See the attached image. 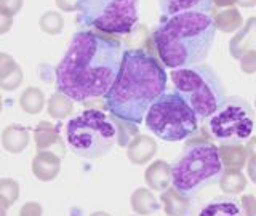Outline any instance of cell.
Wrapping results in <instances>:
<instances>
[{
  "instance_id": "obj_1",
  "label": "cell",
  "mask_w": 256,
  "mask_h": 216,
  "mask_svg": "<svg viewBox=\"0 0 256 216\" xmlns=\"http://www.w3.org/2000/svg\"><path fill=\"white\" fill-rule=\"evenodd\" d=\"M122 54V45L108 34L77 32L56 66V88L80 102L104 96L117 77Z\"/></svg>"
},
{
  "instance_id": "obj_2",
  "label": "cell",
  "mask_w": 256,
  "mask_h": 216,
  "mask_svg": "<svg viewBox=\"0 0 256 216\" xmlns=\"http://www.w3.org/2000/svg\"><path fill=\"white\" fill-rule=\"evenodd\" d=\"M165 88L166 72L162 61L142 50H126L114 84L104 94L106 108L114 117L138 125Z\"/></svg>"
},
{
  "instance_id": "obj_3",
  "label": "cell",
  "mask_w": 256,
  "mask_h": 216,
  "mask_svg": "<svg viewBox=\"0 0 256 216\" xmlns=\"http://www.w3.org/2000/svg\"><path fill=\"white\" fill-rule=\"evenodd\" d=\"M216 36L210 14L180 13L164 21L152 34L158 60L166 68H190L206 60Z\"/></svg>"
},
{
  "instance_id": "obj_4",
  "label": "cell",
  "mask_w": 256,
  "mask_h": 216,
  "mask_svg": "<svg viewBox=\"0 0 256 216\" xmlns=\"http://www.w3.org/2000/svg\"><path fill=\"white\" fill-rule=\"evenodd\" d=\"M224 172L218 146L208 141H192L172 166V188L180 194L192 197L218 182Z\"/></svg>"
},
{
  "instance_id": "obj_5",
  "label": "cell",
  "mask_w": 256,
  "mask_h": 216,
  "mask_svg": "<svg viewBox=\"0 0 256 216\" xmlns=\"http://www.w3.org/2000/svg\"><path fill=\"white\" fill-rule=\"evenodd\" d=\"M173 85L197 118L212 117L226 101V93L218 74L206 64L173 69L170 74Z\"/></svg>"
},
{
  "instance_id": "obj_6",
  "label": "cell",
  "mask_w": 256,
  "mask_h": 216,
  "mask_svg": "<svg viewBox=\"0 0 256 216\" xmlns=\"http://www.w3.org/2000/svg\"><path fill=\"white\" fill-rule=\"evenodd\" d=\"M68 144L76 156L100 158L117 142V126L112 117L101 110L88 109L69 120L66 126Z\"/></svg>"
},
{
  "instance_id": "obj_7",
  "label": "cell",
  "mask_w": 256,
  "mask_h": 216,
  "mask_svg": "<svg viewBox=\"0 0 256 216\" xmlns=\"http://www.w3.org/2000/svg\"><path fill=\"white\" fill-rule=\"evenodd\" d=\"M146 126L162 141H182L198 128L197 116L178 93H164L150 104Z\"/></svg>"
},
{
  "instance_id": "obj_8",
  "label": "cell",
  "mask_w": 256,
  "mask_h": 216,
  "mask_svg": "<svg viewBox=\"0 0 256 216\" xmlns=\"http://www.w3.org/2000/svg\"><path fill=\"white\" fill-rule=\"evenodd\" d=\"M140 0H82L78 21L108 36H124L138 22Z\"/></svg>"
},
{
  "instance_id": "obj_9",
  "label": "cell",
  "mask_w": 256,
  "mask_h": 216,
  "mask_svg": "<svg viewBox=\"0 0 256 216\" xmlns=\"http://www.w3.org/2000/svg\"><path fill=\"white\" fill-rule=\"evenodd\" d=\"M253 109L244 98L230 96L210 117V133L221 142H242L253 132Z\"/></svg>"
},
{
  "instance_id": "obj_10",
  "label": "cell",
  "mask_w": 256,
  "mask_h": 216,
  "mask_svg": "<svg viewBox=\"0 0 256 216\" xmlns=\"http://www.w3.org/2000/svg\"><path fill=\"white\" fill-rule=\"evenodd\" d=\"M229 52L234 60L240 62V69L245 74L256 72V18L246 20L236 36L230 38Z\"/></svg>"
},
{
  "instance_id": "obj_11",
  "label": "cell",
  "mask_w": 256,
  "mask_h": 216,
  "mask_svg": "<svg viewBox=\"0 0 256 216\" xmlns=\"http://www.w3.org/2000/svg\"><path fill=\"white\" fill-rule=\"evenodd\" d=\"M160 12L165 18L180 13H205L213 12V0H157Z\"/></svg>"
},
{
  "instance_id": "obj_12",
  "label": "cell",
  "mask_w": 256,
  "mask_h": 216,
  "mask_svg": "<svg viewBox=\"0 0 256 216\" xmlns=\"http://www.w3.org/2000/svg\"><path fill=\"white\" fill-rule=\"evenodd\" d=\"M61 172V157L53 150H38L32 160V173L42 182L54 180Z\"/></svg>"
},
{
  "instance_id": "obj_13",
  "label": "cell",
  "mask_w": 256,
  "mask_h": 216,
  "mask_svg": "<svg viewBox=\"0 0 256 216\" xmlns=\"http://www.w3.org/2000/svg\"><path fill=\"white\" fill-rule=\"evenodd\" d=\"M157 142L146 134H136L126 146V157L134 165H144L156 156Z\"/></svg>"
},
{
  "instance_id": "obj_14",
  "label": "cell",
  "mask_w": 256,
  "mask_h": 216,
  "mask_svg": "<svg viewBox=\"0 0 256 216\" xmlns=\"http://www.w3.org/2000/svg\"><path fill=\"white\" fill-rule=\"evenodd\" d=\"M22 70L20 64L8 53H0V90L13 92L22 84Z\"/></svg>"
},
{
  "instance_id": "obj_15",
  "label": "cell",
  "mask_w": 256,
  "mask_h": 216,
  "mask_svg": "<svg viewBox=\"0 0 256 216\" xmlns=\"http://www.w3.org/2000/svg\"><path fill=\"white\" fill-rule=\"evenodd\" d=\"M144 181L149 189L162 192L172 184V166L165 160H156L152 162L144 173Z\"/></svg>"
},
{
  "instance_id": "obj_16",
  "label": "cell",
  "mask_w": 256,
  "mask_h": 216,
  "mask_svg": "<svg viewBox=\"0 0 256 216\" xmlns=\"http://www.w3.org/2000/svg\"><path fill=\"white\" fill-rule=\"evenodd\" d=\"M224 170H242L246 165V150L242 142H222L218 148Z\"/></svg>"
},
{
  "instance_id": "obj_17",
  "label": "cell",
  "mask_w": 256,
  "mask_h": 216,
  "mask_svg": "<svg viewBox=\"0 0 256 216\" xmlns=\"http://www.w3.org/2000/svg\"><path fill=\"white\" fill-rule=\"evenodd\" d=\"M4 149L10 154H21L29 144V132L22 125H8L2 132Z\"/></svg>"
},
{
  "instance_id": "obj_18",
  "label": "cell",
  "mask_w": 256,
  "mask_h": 216,
  "mask_svg": "<svg viewBox=\"0 0 256 216\" xmlns=\"http://www.w3.org/2000/svg\"><path fill=\"white\" fill-rule=\"evenodd\" d=\"M164 210L168 216H188L190 213L189 197L180 194L174 188H166L160 194Z\"/></svg>"
},
{
  "instance_id": "obj_19",
  "label": "cell",
  "mask_w": 256,
  "mask_h": 216,
  "mask_svg": "<svg viewBox=\"0 0 256 216\" xmlns=\"http://www.w3.org/2000/svg\"><path fill=\"white\" fill-rule=\"evenodd\" d=\"M130 205H132V210L136 214H141V216H149L152 213H156L160 208L156 196L146 188H140L133 192L130 197Z\"/></svg>"
},
{
  "instance_id": "obj_20",
  "label": "cell",
  "mask_w": 256,
  "mask_h": 216,
  "mask_svg": "<svg viewBox=\"0 0 256 216\" xmlns=\"http://www.w3.org/2000/svg\"><path fill=\"white\" fill-rule=\"evenodd\" d=\"M213 21H214L216 29L226 32V34H229V32H237L240 28L244 26L242 14H240V12L234 6L222 8V10H220V12H214Z\"/></svg>"
},
{
  "instance_id": "obj_21",
  "label": "cell",
  "mask_w": 256,
  "mask_h": 216,
  "mask_svg": "<svg viewBox=\"0 0 256 216\" xmlns=\"http://www.w3.org/2000/svg\"><path fill=\"white\" fill-rule=\"evenodd\" d=\"M34 142L38 150H48L54 148L56 144H61L58 128L46 120L40 122L34 130Z\"/></svg>"
},
{
  "instance_id": "obj_22",
  "label": "cell",
  "mask_w": 256,
  "mask_h": 216,
  "mask_svg": "<svg viewBox=\"0 0 256 216\" xmlns=\"http://www.w3.org/2000/svg\"><path fill=\"white\" fill-rule=\"evenodd\" d=\"M198 216H244L242 208L234 198H218L202 208Z\"/></svg>"
},
{
  "instance_id": "obj_23",
  "label": "cell",
  "mask_w": 256,
  "mask_h": 216,
  "mask_svg": "<svg viewBox=\"0 0 256 216\" xmlns=\"http://www.w3.org/2000/svg\"><path fill=\"white\" fill-rule=\"evenodd\" d=\"M20 106L26 114L36 116L45 106V94L37 86H28L20 96Z\"/></svg>"
},
{
  "instance_id": "obj_24",
  "label": "cell",
  "mask_w": 256,
  "mask_h": 216,
  "mask_svg": "<svg viewBox=\"0 0 256 216\" xmlns=\"http://www.w3.org/2000/svg\"><path fill=\"white\" fill-rule=\"evenodd\" d=\"M46 110H48V116L53 118H66L68 116L72 114V110H74V102H72V100L68 94L56 92L50 96V100H48Z\"/></svg>"
},
{
  "instance_id": "obj_25",
  "label": "cell",
  "mask_w": 256,
  "mask_h": 216,
  "mask_svg": "<svg viewBox=\"0 0 256 216\" xmlns=\"http://www.w3.org/2000/svg\"><path fill=\"white\" fill-rule=\"evenodd\" d=\"M218 184L222 192L234 196V194H240V192L245 190L246 178L242 173V170H224Z\"/></svg>"
},
{
  "instance_id": "obj_26",
  "label": "cell",
  "mask_w": 256,
  "mask_h": 216,
  "mask_svg": "<svg viewBox=\"0 0 256 216\" xmlns=\"http://www.w3.org/2000/svg\"><path fill=\"white\" fill-rule=\"evenodd\" d=\"M38 26L48 36H58L64 28V18L56 12H46L40 16Z\"/></svg>"
},
{
  "instance_id": "obj_27",
  "label": "cell",
  "mask_w": 256,
  "mask_h": 216,
  "mask_svg": "<svg viewBox=\"0 0 256 216\" xmlns=\"http://www.w3.org/2000/svg\"><path fill=\"white\" fill-rule=\"evenodd\" d=\"M18 198H20V184L12 178L0 180V200H4L5 205L10 208Z\"/></svg>"
},
{
  "instance_id": "obj_28",
  "label": "cell",
  "mask_w": 256,
  "mask_h": 216,
  "mask_svg": "<svg viewBox=\"0 0 256 216\" xmlns=\"http://www.w3.org/2000/svg\"><path fill=\"white\" fill-rule=\"evenodd\" d=\"M22 8V0H0V12L5 14L14 16L21 12Z\"/></svg>"
},
{
  "instance_id": "obj_29",
  "label": "cell",
  "mask_w": 256,
  "mask_h": 216,
  "mask_svg": "<svg viewBox=\"0 0 256 216\" xmlns=\"http://www.w3.org/2000/svg\"><path fill=\"white\" fill-rule=\"evenodd\" d=\"M244 216H256V197L252 194L242 196V202H240Z\"/></svg>"
},
{
  "instance_id": "obj_30",
  "label": "cell",
  "mask_w": 256,
  "mask_h": 216,
  "mask_svg": "<svg viewBox=\"0 0 256 216\" xmlns=\"http://www.w3.org/2000/svg\"><path fill=\"white\" fill-rule=\"evenodd\" d=\"M44 208L37 202H26L20 210V216H42Z\"/></svg>"
},
{
  "instance_id": "obj_31",
  "label": "cell",
  "mask_w": 256,
  "mask_h": 216,
  "mask_svg": "<svg viewBox=\"0 0 256 216\" xmlns=\"http://www.w3.org/2000/svg\"><path fill=\"white\" fill-rule=\"evenodd\" d=\"M54 2L61 12L72 13V12H78V6L82 0H54Z\"/></svg>"
},
{
  "instance_id": "obj_32",
  "label": "cell",
  "mask_w": 256,
  "mask_h": 216,
  "mask_svg": "<svg viewBox=\"0 0 256 216\" xmlns=\"http://www.w3.org/2000/svg\"><path fill=\"white\" fill-rule=\"evenodd\" d=\"M246 174L248 178L252 180V182L256 184V152H253V154L248 156L246 158Z\"/></svg>"
},
{
  "instance_id": "obj_33",
  "label": "cell",
  "mask_w": 256,
  "mask_h": 216,
  "mask_svg": "<svg viewBox=\"0 0 256 216\" xmlns=\"http://www.w3.org/2000/svg\"><path fill=\"white\" fill-rule=\"evenodd\" d=\"M12 26H13V16L0 12V36L6 34V32L12 29Z\"/></svg>"
},
{
  "instance_id": "obj_34",
  "label": "cell",
  "mask_w": 256,
  "mask_h": 216,
  "mask_svg": "<svg viewBox=\"0 0 256 216\" xmlns=\"http://www.w3.org/2000/svg\"><path fill=\"white\" fill-rule=\"evenodd\" d=\"M236 4H237V0H213V5L218 8H229Z\"/></svg>"
},
{
  "instance_id": "obj_35",
  "label": "cell",
  "mask_w": 256,
  "mask_h": 216,
  "mask_svg": "<svg viewBox=\"0 0 256 216\" xmlns=\"http://www.w3.org/2000/svg\"><path fill=\"white\" fill-rule=\"evenodd\" d=\"M245 150H246V156H250V154H253V152H256V138H252L250 141L246 142Z\"/></svg>"
},
{
  "instance_id": "obj_36",
  "label": "cell",
  "mask_w": 256,
  "mask_h": 216,
  "mask_svg": "<svg viewBox=\"0 0 256 216\" xmlns=\"http://www.w3.org/2000/svg\"><path fill=\"white\" fill-rule=\"evenodd\" d=\"M237 4L244 8H252L256 5V0H237Z\"/></svg>"
},
{
  "instance_id": "obj_37",
  "label": "cell",
  "mask_w": 256,
  "mask_h": 216,
  "mask_svg": "<svg viewBox=\"0 0 256 216\" xmlns=\"http://www.w3.org/2000/svg\"><path fill=\"white\" fill-rule=\"evenodd\" d=\"M6 210H8V206L5 205L4 200H0V216H6Z\"/></svg>"
},
{
  "instance_id": "obj_38",
  "label": "cell",
  "mask_w": 256,
  "mask_h": 216,
  "mask_svg": "<svg viewBox=\"0 0 256 216\" xmlns=\"http://www.w3.org/2000/svg\"><path fill=\"white\" fill-rule=\"evenodd\" d=\"M90 216H110V214L106 213V212H94V213H92Z\"/></svg>"
},
{
  "instance_id": "obj_39",
  "label": "cell",
  "mask_w": 256,
  "mask_h": 216,
  "mask_svg": "<svg viewBox=\"0 0 256 216\" xmlns=\"http://www.w3.org/2000/svg\"><path fill=\"white\" fill-rule=\"evenodd\" d=\"M2 109H4V101H2V94H0V114H2Z\"/></svg>"
},
{
  "instance_id": "obj_40",
  "label": "cell",
  "mask_w": 256,
  "mask_h": 216,
  "mask_svg": "<svg viewBox=\"0 0 256 216\" xmlns=\"http://www.w3.org/2000/svg\"><path fill=\"white\" fill-rule=\"evenodd\" d=\"M254 108H256V100H254Z\"/></svg>"
}]
</instances>
